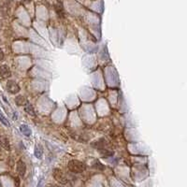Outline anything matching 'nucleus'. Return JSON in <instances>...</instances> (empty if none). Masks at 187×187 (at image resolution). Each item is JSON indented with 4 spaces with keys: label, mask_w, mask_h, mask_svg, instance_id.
Here are the masks:
<instances>
[{
    "label": "nucleus",
    "mask_w": 187,
    "mask_h": 187,
    "mask_svg": "<svg viewBox=\"0 0 187 187\" xmlns=\"http://www.w3.org/2000/svg\"><path fill=\"white\" fill-rule=\"evenodd\" d=\"M0 145H1L3 148H5L6 150H10V141L8 138L0 137Z\"/></svg>",
    "instance_id": "nucleus-6"
},
{
    "label": "nucleus",
    "mask_w": 187,
    "mask_h": 187,
    "mask_svg": "<svg viewBox=\"0 0 187 187\" xmlns=\"http://www.w3.org/2000/svg\"><path fill=\"white\" fill-rule=\"evenodd\" d=\"M17 172L21 177H23L26 172V165L23 160H19L17 162Z\"/></svg>",
    "instance_id": "nucleus-5"
},
{
    "label": "nucleus",
    "mask_w": 187,
    "mask_h": 187,
    "mask_svg": "<svg viewBox=\"0 0 187 187\" xmlns=\"http://www.w3.org/2000/svg\"><path fill=\"white\" fill-rule=\"evenodd\" d=\"M4 59V53H3V51L0 49V61H2Z\"/></svg>",
    "instance_id": "nucleus-13"
},
{
    "label": "nucleus",
    "mask_w": 187,
    "mask_h": 187,
    "mask_svg": "<svg viewBox=\"0 0 187 187\" xmlns=\"http://www.w3.org/2000/svg\"><path fill=\"white\" fill-rule=\"evenodd\" d=\"M15 102L16 104L18 106H25L26 104V99L25 97H23V95H18V97H15Z\"/></svg>",
    "instance_id": "nucleus-8"
},
{
    "label": "nucleus",
    "mask_w": 187,
    "mask_h": 187,
    "mask_svg": "<svg viewBox=\"0 0 187 187\" xmlns=\"http://www.w3.org/2000/svg\"><path fill=\"white\" fill-rule=\"evenodd\" d=\"M15 181H16V186H15V187H19V185H20V180H19V178L16 177V178H15Z\"/></svg>",
    "instance_id": "nucleus-14"
},
{
    "label": "nucleus",
    "mask_w": 187,
    "mask_h": 187,
    "mask_svg": "<svg viewBox=\"0 0 187 187\" xmlns=\"http://www.w3.org/2000/svg\"><path fill=\"white\" fill-rule=\"evenodd\" d=\"M35 156L37 157V158H41L42 157V154H43V149H42V147L40 145H38V146H36V148H35Z\"/></svg>",
    "instance_id": "nucleus-10"
},
{
    "label": "nucleus",
    "mask_w": 187,
    "mask_h": 187,
    "mask_svg": "<svg viewBox=\"0 0 187 187\" xmlns=\"http://www.w3.org/2000/svg\"><path fill=\"white\" fill-rule=\"evenodd\" d=\"M7 90L10 94H17L20 92V87L15 81H8L7 82Z\"/></svg>",
    "instance_id": "nucleus-3"
},
{
    "label": "nucleus",
    "mask_w": 187,
    "mask_h": 187,
    "mask_svg": "<svg viewBox=\"0 0 187 187\" xmlns=\"http://www.w3.org/2000/svg\"><path fill=\"white\" fill-rule=\"evenodd\" d=\"M67 168L73 173H82L86 169V165L79 160H70L67 164Z\"/></svg>",
    "instance_id": "nucleus-1"
},
{
    "label": "nucleus",
    "mask_w": 187,
    "mask_h": 187,
    "mask_svg": "<svg viewBox=\"0 0 187 187\" xmlns=\"http://www.w3.org/2000/svg\"><path fill=\"white\" fill-rule=\"evenodd\" d=\"M53 178L56 180L59 184H67V178L66 176L65 175V173H64L61 169H53Z\"/></svg>",
    "instance_id": "nucleus-2"
},
{
    "label": "nucleus",
    "mask_w": 187,
    "mask_h": 187,
    "mask_svg": "<svg viewBox=\"0 0 187 187\" xmlns=\"http://www.w3.org/2000/svg\"><path fill=\"white\" fill-rule=\"evenodd\" d=\"M0 76L3 79H8L11 76V71L7 65L0 66Z\"/></svg>",
    "instance_id": "nucleus-4"
},
{
    "label": "nucleus",
    "mask_w": 187,
    "mask_h": 187,
    "mask_svg": "<svg viewBox=\"0 0 187 187\" xmlns=\"http://www.w3.org/2000/svg\"><path fill=\"white\" fill-rule=\"evenodd\" d=\"M25 110L27 113H28L29 115H31V116H35V110L33 109V107H32L31 104H29V103H26V104L25 105Z\"/></svg>",
    "instance_id": "nucleus-11"
},
{
    "label": "nucleus",
    "mask_w": 187,
    "mask_h": 187,
    "mask_svg": "<svg viewBox=\"0 0 187 187\" xmlns=\"http://www.w3.org/2000/svg\"><path fill=\"white\" fill-rule=\"evenodd\" d=\"M0 122H1L2 124H3L4 125H5V126H8V127L10 126V123H9V121L7 120V118H6L5 116H4V115H3L1 112H0Z\"/></svg>",
    "instance_id": "nucleus-12"
},
{
    "label": "nucleus",
    "mask_w": 187,
    "mask_h": 187,
    "mask_svg": "<svg viewBox=\"0 0 187 187\" xmlns=\"http://www.w3.org/2000/svg\"><path fill=\"white\" fill-rule=\"evenodd\" d=\"M20 130H21V132L25 135V137H30V135L32 133L31 129L26 125H22L21 126H20Z\"/></svg>",
    "instance_id": "nucleus-7"
},
{
    "label": "nucleus",
    "mask_w": 187,
    "mask_h": 187,
    "mask_svg": "<svg viewBox=\"0 0 187 187\" xmlns=\"http://www.w3.org/2000/svg\"><path fill=\"white\" fill-rule=\"evenodd\" d=\"M55 11H56L57 15L59 17L61 18H64V16H65V12H64V9L61 4H57V5H55Z\"/></svg>",
    "instance_id": "nucleus-9"
},
{
    "label": "nucleus",
    "mask_w": 187,
    "mask_h": 187,
    "mask_svg": "<svg viewBox=\"0 0 187 187\" xmlns=\"http://www.w3.org/2000/svg\"><path fill=\"white\" fill-rule=\"evenodd\" d=\"M53 187H60V186H58V185H53Z\"/></svg>",
    "instance_id": "nucleus-15"
}]
</instances>
